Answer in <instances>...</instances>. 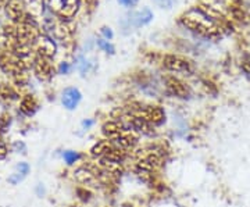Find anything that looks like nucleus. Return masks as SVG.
Instances as JSON below:
<instances>
[{"label":"nucleus","instance_id":"obj_13","mask_svg":"<svg viewBox=\"0 0 250 207\" xmlns=\"http://www.w3.org/2000/svg\"><path fill=\"white\" fill-rule=\"evenodd\" d=\"M72 70V65L70 63H67V62H62L59 65V74H64V75H67V74H70Z\"/></svg>","mask_w":250,"mask_h":207},{"label":"nucleus","instance_id":"obj_9","mask_svg":"<svg viewBox=\"0 0 250 207\" xmlns=\"http://www.w3.org/2000/svg\"><path fill=\"white\" fill-rule=\"evenodd\" d=\"M62 157V162L65 163L67 166H75V164H78L82 160V154L80 152H77V150H71V149L64 150Z\"/></svg>","mask_w":250,"mask_h":207},{"label":"nucleus","instance_id":"obj_5","mask_svg":"<svg viewBox=\"0 0 250 207\" xmlns=\"http://www.w3.org/2000/svg\"><path fill=\"white\" fill-rule=\"evenodd\" d=\"M153 20V13L149 9H142L141 11H136L129 14L128 17L124 18L123 21V25L125 28H139L142 25L149 24Z\"/></svg>","mask_w":250,"mask_h":207},{"label":"nucleus","instance_id":"obj_12","mask_svg":"<svg viewBox=\"0 0 250 207\" xmlns=\"http://www.w3.org/2000/svg\"><path fill=\"white\" fill-rule=\"evenodd\" d=\"M31 171V167H29V164L25 162H21V163H17V166H16V168H14V172H17L20 174L21 177H27L28 174Z\"/></svg>","mask_w":250,"mask_h":207},{"label":"nucleus","instance_id":"obj_7","mask_svg":"<svg viewBox=\"0 0 250 207\" xmlns=\"http://www.w3.org/2000/svg\"><path fill=\"white\" fill-rule=\"evenodd\" d=\"M166 88L168 90V93H171L172 96L181 98V99H185L190 93L187 83L184 81H181L177 77H168L166 80Z\"/></svg>","mask_w":250,"mask_h":207},{"label":"nucleus","instance_id":"obj_4","mask_svg":"<svg viewBox=\"0 0 250 207\" xmlns=\"http://www.w3.org/2000/svg\"><path fill=\"white\" fill-rule=\"evenodd\" d=\"M138 110L143 116V118L156 129L164 125V123L167 120V114H166L164 108L160 106H138Z\"/></svg>","mask_w":250,"mask_h":207},{"label":"nucleus","instance_id":"obj_11","mask_svg":"<svg viewBox=\"0 0 250 207\" xmlns=\"http://www.w3.org/2000/svg\"><path fill=\"white\" fill-rule=\"evenodd\" d=\"M96 43H98V46L103 50V52H106V53H110V54H114V52H116V49H114V46L111 45L108 41H106V39H98L96 41Z\"/></svg>","mask_w":250,"mask_h":207},{"label":"nucleus","instance_id":"obj_10","mask_svg":"<svg viewBox=\"0 0 250 207\" xmlns=\"http://www.w3.org/2000/svg\"><path fill=\"white\" fill-rule=\"evenodd\" d=\"M36 110H38V103H36V100L34 98L28 96V98L22 100V103H21V111L25 116H34Z\"/></svg>","mask_w":250,"mask_h":207},{"label":"nucleus","instance_id":"obj_16","mask_svg":"<svg viewBox=\"0 0 250 207\" xmlns=\"http://www.w3.org/2000/svg\"><path fill=\"white\" fill-rule=\"evenodd\" d=\"M160 7H166V9H170L171 6L174 4L175 0H154Z\"/></svg>","mask_w":250,"mask_h":207},{"label":"nucleus","instance_id":"obj_2","mask_svg":"<svg viewBox=\"0 0 250 207\" xmlns=\"http://www.w3.org/2000/svg\"><path fill=\"white\" fill-rule=\"evenodd\" d=\"M102 135L104 139L113 142L128 154L134 152L135 149L139 146V141H141V136L138 135L135 131L126 128L114 118H110V120L103 123Z\"/></svg>","mask_w":250,"mask_h":207},{"label":"nucleus","instance_id":"obj_3","mask_svg":"<svg viewBox=\"0 0 250 207\" xmlns=\"http://www.w3.org/2000/svg\"><path fill=\"white\" fill-rule=\"evenodd\" d=\"M163 65L171 72L177 74H190L193 71V64L190 63L185 57L175 56V54H167L163 59Z\"/></svg>","mask_w":250,"mask_h":207},{"label":"nucleus","instance_id":"obj_17","mask_svg":"<svg viewBox=\"0 0 250 207\" xmlns=\"http://www.w3.org/2000/svg\"><path fill=\"white\" fill-rule=\"evenodd\" d=\"M118 3L125 6V7H134L135 4L138 3V0H118Z\"/></svg>","mask_w":250,"mask_h":207},{"label":"nucleus","instance_id":"obj_6","mask_svg":"<svg viewBox=\"0 0 250 207\" xmlns=\"http://www.w3.org/2000/svg\"><path fill=\"white\" fill-rule=\"evenodd\" d=\"M82 102V93L75 86H68L62 92V104L65 110H75Z\"/></svg>","mask_w":250,"mask_h":207},{"label":"nucleus","instance_id":"obj_18","mask_svg":"<svg viewBox=\"0 0 250 207\" xmlns=\"http://www.w3.org/2000/svg\"><path fill=\"white\" fill-rule=\"evenodd\" d=\"M6 153H7V146L0 139V159H3L6 156Z\"/></svg>","mask_w":250,"mask_h":207},{"label":"nucleus","instance_id":"obj_1","mask_svg":"<svg viewBox=\"0 0 250 207\" xmlns=\"http://www.w3.org/2000/svg\"><path fill=\"white\" fill-rule=\"evenodd\" d=\"M181 21L185 27L206 38H221L224 31L220 24L221 20L213 17L211 14H208L206 10L200 7L188 10L181 17Z\"/></svg>","mask_w":250,"mask_h":207},{"label":"nucleus","instance_id":"obj_14","mask_svg":"<svg viewBox=\"0 0 250 207\" xmlns=\"http://www.w3.org/2000/svg\"><path fill=\"white\" fill-rule=\"evenodd\" d=\"M96 124V121L95 120H92V118H86V120H83L82 123H81V126H82V129L83 131H89L92 129L93 126Z\"/></svg>","mask_w":250,"mask_h":207},{"label":"nucleus","instance_id":"obj_15","mask_svg":"<svg viewBox=\"0 0 250 207\" xmlns=\"http://www.w3.org/2000/svg\"><path fill=\"white\" fill-rule=\"evenodd\" d=\"M100 32H102V35L106 38V41H111V39H113V36H114L113 35V31L107 27L102 28V29H100Z\"/></svg>","mask_w":250,"mask_h":207},{"label":"nucleus","instance_id":"obj_8","mask_svg":"<svg viewBox=\"0 0 250 207\" xmlns=\"http://www.w3.org/2000/svg\"><path fill=\"white\" fill-rule=\"evenodd\" d=\"M49 6L57 14L70 17L77 10V0H49Z\"/></svg>","mask_w":250,"mask_h":207}]
</instances>
